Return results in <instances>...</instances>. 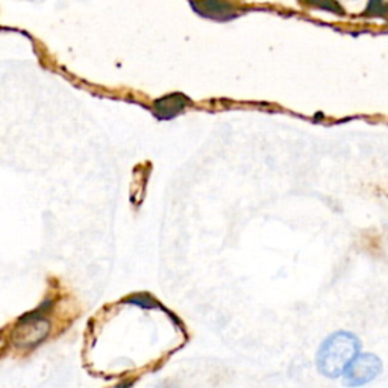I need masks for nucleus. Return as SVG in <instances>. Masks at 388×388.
<instances>
[{
  "mask_svg": "<svg viewBox=\"0 0 388 388\" xmlns=\"http://www.w3.org/2000/svg\"><path fill=\"white\" fill-rule=\"evenodd\" d=\"M360 340L350 332L332 333L321 344L317 353V367L328 378H337L348 369L350 361L360 353Z\"/></svg>",
  "mask_w": 388,
  "mask_h": 388,
  "instance_id": "1",
  "label": "nucleus"
},
{
  "mask_svg": "<svg viewBox=\"0 0 388 388\" xmlns=\"http://www.w3.org/2000/svg\"><path fill=\"white\" fill-rule=\"evenodd\" d=\"M382 370L381 360L373 353H358L344 370V384L363 385L373 381Z\"/></svg>",
  "mask_w": 388,
  "mask_h": 388,
  "instance_id": "2",
  "label": "nucleus"
},
{
  "mask_svg": "<svg viewBox=\"0 0 388 388\" xmlns=\"http://www.w3.org/2000/svg\"><path fill=\"white\" fill-rule=\"evenodd\" d=\"M187 105H190V101L184 94H169L154 103V114L159 120H171V118H175L184 111Z\"/></svg>",
  "mask_w": 388,
  "mask_h": 388,
  "instance_id": "3",
  "label": "nucleus"
}]
</instances>
